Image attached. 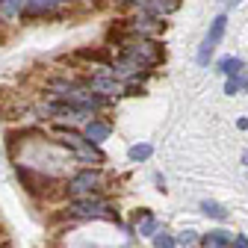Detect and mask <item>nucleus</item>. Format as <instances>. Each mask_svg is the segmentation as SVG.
<instances>
[{"label":"nucleus","mask_w":248,"mask_h":248,"mask_svg":"<svg viewBox=\"0 0 248 248\" xmlns=\"http://www.w3.org/2000/svg\"><path fill=\"white\" fill-rule=\"evenodd\" d=\"M104 186V174L98 169H83L68 180V192L74 198H95Z\"/></svg>","instance_id":"f257e3e1"},{"label":"nucleus","mask_w":248,"mask_h":248,"mask_svg":"<svg viewBox=\"0 0 248 248\" xmlns=\"http://www.w3.org/2000/svg\"><path fill=\"white\" fill-rule=\"evenodd\" d=\"M107 136H109V124H107V121H89V127H86V139H89L92 145H101Z\"/></svg>","instance_id":"423d86ee"},{"label":"nucleus","mask_w":248,"mask_h":248,"mask_svg":"<svg viewBox=\"0 0 248 248\" xmlns=\"http://www.w3.org/2000/svg\"><path fill=\"white\" fill-rule=\"evenodd\" d=\"M225 27H228V18H225V15L213 18L207 36H204V42H201V47H198V62H201V65H207V62H210V53L219 47V42H222V36H225Z\"/></svg>","instance_id":"7ed1b4c3"},{"label":"nucleus","mask_w":248,"mask_h":248,"mask_svg":"<svg viewBox=\"0 0 248 248\" xmlns=\"http://www.w3.org/2000/svg\"><path fill=\"white\" fill-rule=\"evenodd\" d=\"M201 210H204V216H210V219H219V222L228 219V210L222 204H216V201H201Z\"/></svg>","instance_id":"9b49d317"},{"label":"nucleus","mask_w":248,"mask_h":248,"mask_svg":"<svg viewBox=\"0 0 248 248\" xmlns=\"http://www.w3.org/2000/svg\"><path fill=\"white\" fill-rule=\"evenodd\" d=\"M219 71H225L228 77H239L242 59H239V56H225V59H219Z\"/></svg>","instance_id":"1a4fd4ad"},{"label":"nucleus","mask_w":248,"mask_h":248,"mask_svg":"<svg viewBox=\"0 0 248 248\" xmlns=\"http://www.w3.org/2000/svg\"><path fill=\"white\" fill-rule=\"evenodd\" d=\"M142 6L151 9L154 15H169L180 6V0H142Z\"/></svg>","instance_id":"0eeeda50"},{"label":"nucleus","mask_w":248,"mask_h":248,"mask_svg":"<svg viewBox=\"0 0 248 248\" xmlns=\"http://www.w3.org/2000/svg\"><path fill=\"white\" fill-rule=\"evenodd\" d=\"M136 231L142 236H151V233H157V219H154L151 213H142L139 219H136Z\"/></svg>","instance_id":"9d476101"},{"label":"nucleus","mask_w":248,"mask_h":248,"mask_svg":"<svg viewBox=\"0 0 248 248\" xmlns=\"http://www.w3.org/2000/svg\"><path fill=\"white\" fill-rule=\"evenodd\" d=\"M92 89L95 92H104V95H112V92L121 89V83L115 77H92Z\"/></svg>","instance_id":"6e6552de"},{"label":"nucleus","mask_w":248,"mask_h":248,"mask_svg":"<svg viewBox=\"0 0 248 248\" xmlns=\"http://www.w3.org/2000/svg\"><path fill=\"white\" fill-rule=\"evenodd\" d=\"M68 210L74 216H80V219H115L112 207L101 198H77V201H71Z\"/></svg>","instance_id":"f03ea898"},{"label":"nucleus","mask_w":248,"mask_h":248,"mask_svg":"<svg viewBox=\"0 0 248 248\" xmlns=\"http://www.w3.org/2000/svg\"><path fill=\"white\" fill-rule=\"evenodd\" d=\"M201 245L204 248H231L233 245V236L228 231H210L207 236H201Z\"/></svg>","instance_id":"39448f33"},{"label":"nucleus","mask_w":248,"mask_h":248,"mask_svg":"<svg viewBox=\"0 0 248 248\" xmlns=\"http://www.w3.org/2000/svg\"><path fill=\"white\" fill-rule=\"evenodd\" d=\"M21 9V0H3V12L6 15H15Z\"/></svg>","instance_id":"2eb2a0df"},{"label":"nucleus","mask_w":248,"mask_h":248,"mask_svg":"<svg viewBox=\"0 0 248 248\" xmlns=\"http://www.w3.org/2000/svg\"><path fill=\"white\" fill-rule=\"evenodd\" d=\"M177 242H180V245H192V242H195V231H183Z\"/></svg>","instance_id":"dca6fc26"},{"label":"nucleus","mask_w":248,"mask_h":248,"mask_svg":"<svg viewBox=\"0 0 248 248\" xmlns=\"http://www.w3.org/2000/svg\"><path fill=\"white\" fill-rule=\"evenodd\" d=\"M62 142H65L74 154H77V157L80 160H86V163H104V154L95 148V145H92L86 136H77V133H71V130H65V133H62L59 136Z\"/></svg>","instance_id":"20e7f679"},{"label":"nucleus","mask_w":248,"mask_h":248,"mask_svg":"<svg viewBox=\"0 0 248 248\" xmlns=\"http://www.w3.org/2000/svg\"><path fill=\"white\" fill-rule=\"evenodd\" d=\"M242 89H248V83H245L242 77H228V83H225V92H228V95H239Z\"/></svg>","instance_id":"ddd939ff"},{"label":"nucleus","mask_w":248,"mask_h":248,"mask_svg":"<svg viewBox=\"0 0 248 248\" xmlns=\"http://www.w3.org/2000/svg\"><path fill=\"white\" fill-rule=\"evenodd\" d=\"M154 248H177V242H174L169 233H157V239H154Z\"/></svg>","instance_id":"4468645a"},{"label":"nucleus","mask_w":248,"mask_h":248,"mask_svg":"<svg viewBox=\"0 0 248 248\" xmlns=\"http://www.w3.org/2000/svg\"><path fill=\"white\" fill-rule=\"evenodd\" d=\"M233 248H248V239L245 236H233Z\"/></svg>","instance_id":"f3484780"},{"label":"nucleus","mask_w":248,"mask_h":248,"mask_svg":"<svg viewBox=\"0 0 248 248\" xmlns=\"http://www.w3.org/2000/svg\"><path fill=\"white\" fill-rule=\"evenodd\" d=\"M151 154H154V148H151V145H133V148L127 151V157H130L133 163H142V160H148V157H151Z\"/></svg>","instance_id":"f8f14e48"}]
</instances>
